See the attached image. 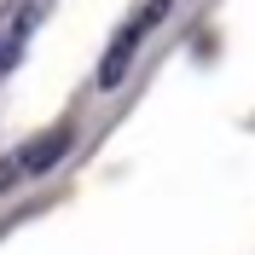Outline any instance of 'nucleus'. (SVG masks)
I'll use <instances>...</instances> for the list:
<instances>
[{"mask_svg":"<svg viewBox=\"0 0 255 255\" xmlns=\"http://www.w3.org/2000/svg\"><path fill=\"white\" fill-rule=\"evenodd\" d=\"M168 6H174V0H151V6H145L139 17H128L122 29H116L111 52L99 58V76H93V87H99V93H111L116 81L128 76V64H133V52H139V41H145V35H151V29H157L162 17H168Z\"/></svg>","mask_w":255,"mask_h":255,"instance_id":"nucleus-1","label":"nucleus"},{"mask_svg":"<svg viewBox=\"0 0 255 255\" xmlns=\"http://www.w3.org/2000/svg\"><path fill=\"white\" fill-rule=\"evenodd\" d=\"M35 17H41V0H17V6H6L0 12V64H12L17 52H23V41H29Z\"/></svg>","mask_w":255,"mask_h":255,"instance_id":"nucleus-3","label":"nucleus"},{"mask_svg":"<svg viewBox=\"0 0 255 255\" xmlns=\"http://www.w3.org/2000/svg\"><path fill=\"white\" fill-rule=\"evenodd\" d=\"M64 151H70V128H47L41 139H23L17 151L0 157V191H12L17 180H29V174H47Z\"/></svg>","mask_w":255,"mask_h":255,"instance_id":"nucleus-2","label":"nucleus"}]
</instances>
